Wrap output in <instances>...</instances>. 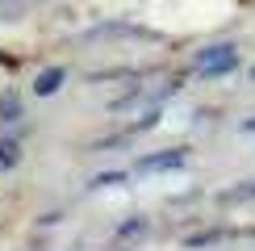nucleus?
Here are the masks:
<instances>
[{"label": "nucleus", "instance_id": "obj_1", "mask_svg": "<svg viewBox=\"0 0 255 251\" xmlns=\"http://www.w3.org/2000/svg\"><path fill=\"white\" fill-rule=\"evenodd\" d=\"M235 67H239V46L235 42H214V46L197 50V59H193V76H201V80H218Z\"/></svg>", "mask_w": 255, "mask_h": 251}, {"label": "nucleus", "instance_id": "obj_2", "mask_svg": "<svg viewBox=\"0 0 255 251\" xmlns=\"http://www.w3.org/2000/svg\"><path fill=\"white\" fill-rule=\"evenodd\" d=\"M184 159H188L184 146H172V151H159V155H142L138 167H142V172H172V167H180Z\"/></svg>", "mask_w": 255, "mask_h": 251}, {"label": "nucleus", "instance_id": "obj_3", "mask_svg": "<svg viewBox=\"0 0 255 251\" xmlns=\"http://www.w3.org/2000/svg\"><path fill=\"white\" fill-rule=\"evenodd\" d=\"M63 80H67V71H63V67H46L34 80V92H38V97H55V92L63 88Z\"/></svg>", "mask_w": 255, "mask_h": 251}, {"label": "nucleus", "instance_id": "obj_4", "mask_svg": "<svg viewBox=\"0 0 255 251\" xmlns=\"http://www.w3.org/2000/svg\"><path fill=\"white\" fill-rule=\"evenodd\" d=\"M38 0H0V21H21Z\"/></svg>", "mask_w": 255, "mask_h": 251}, {"label": "nucleus", "instance_id": "obj_5", "mask_svg": "<svg viewBox=\"0 0 255 251\" xmlns=\"http://www.w3.org/2000/svg\"><path fill=\"white\" fill-rule=\"evenodd\" d=\"M21 159V142L17 138H0V172H8Z\"/></svg>", "mask_w": 255, "mask_h": 251}, {"label": "nucleus", "instance_id": "obj_6", "mask_svg": "<svg viewBox=\"0 0 255 251\" xmlns=\"http://www.w3.org/2000/svg\"><path fill=\"white\" fill-rule=\"evenodd\" d=\"M0 118H4V122L17 118V97H0Z\"/></svg>", "mask_w": 255, "mask_h": 251}, {"label": "nucleus", "instance_id": "obj_7", "mask_svg": "<svg viewBox=\"0 0 255 251\" xmlns=\"http://www.w3.org/2000/svg\"><path fill=\"white\" fill-rule=\"evenodd\" d=\"M243 130H247V134H255V118H251V122H243Z\"/></svg>", "mask_w": 255, "mask_h": 251}, {"label": "nucleus", "instance_id": "obj_8", "mask_svg": "<svg viewBox=\"0 0 255 251\" xmlns=\"http://www.w3.org/2000/svg\"><path fill=\"white\" fill-rule=\"evenodd\" d=\"M251 80H255V71H251Z\"/></svg>", "mask_w": 255, "mask_h": 251}]
</instances>
